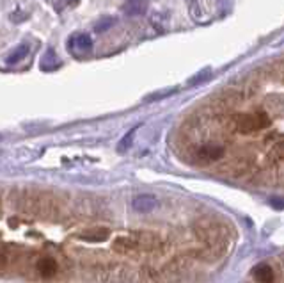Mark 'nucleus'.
I'll return each mask as SVG.
<instances>
[{"instance_id":"1","label":"nucleus","mask_w":284,"mask_h":283,"mask_svg":"<svg viewBox=\"0 0 284 283\" xmlns=\"http://www.w3.org/2000/svg\"><path fill=\"white\" fill-rule=\"evenodd\" d=\"M270 125V118L265 113H256V114H242L236 118L234 126H236L238 132L242 134H252L257 130H263Z\"/></svg>"},{"instance_id":"2","label":"nucleus","mask_w":284,"mask_h":283,"mask_svg":"<svg viewBox=\"0 0 284 283\" xmlns=\"http://www.w3.org/2000/svg\"><path fill=\"white\" fill-rule=\"evenodd\" d=\"M156 244V241L153 239L151 235H142V237H137V235H128V237H119L117 241L114 243V246L117 249H121V251H135V249H140V248H153V246Z\"/></svg>"},{"instance_id":"3","label":"nucleus","mask_w":284,"mask_h":283,"mask_svg":"<svg viewBox=\"0 0 284 283\" xmlns=\"http://www.w3.org/2000/svg\"><path fill=\"white\" fill-rule=\"evenodd\" d=\"M68 45H69V50L77 52V54H85V52H89L92 48V39L89 34H84V32H82V34L71 36Z\"/></svg>"},{"instance_id":"4","label":"nucleus","mask_w":284,"mask_h":283,"mask_svg":"<svg viewBox=\"0 0 284 283\" xmlns=\"http://www.w3.org/2000/svg\"><path fill=\"white\" fill-rule=\"evenodd\" d=\"M222 155H224V148L215 146V144H206V146L197 150L199 161H204V162H215L219 159H222Z\"/></svg>"},{"instance_id":"5","label":"nucleus","mask_w":284,"mask_h":283,"mask_svg":"<svg viewBox=\"0 0 284 283\" xmlns=\"http://www.w3.org/2000/svg\"><path fill=\"white\" fill-rule=\"evenodd\" d=\"M110 232L107 228H91V230H85L78 235L80 241H85V243H103V241L108 239Z\"/></svg>"},{"instance_id":"6","label":"nucleus","mask_w":284,"mask_h":283,"mask_svg":"<svg viewBox=\"0 0 284 283\" xmlns=\"http://www.w3.org/2000/svg\"><path fill=\"white\" fill-rule=\"evenodd\" d=\"M132 205L137 212H151L153 208H156L158 200L151 194H140V196H137V198H133Z\"/></svg>"},{"instance_id":"7","label":"nucleus","mask_w":284,"mask_h":283,"mask_svg":"<svg viewBox=\"0 0 284 283\" xmlns=\"http://www.w3.org/2000/svg\"><path fill=\"white\" fill-rule=\"evenodd\" d=\"M252 278L256 280L257 283H274V269H272L270 266H267V264H259V266H256L252 269Z\"/></svg>"},{"instance_id":"8","label":"nucleus","mask_w":284,"mask_h":283,"mask_svg":"<svg viewBox=\"0 0 284 283\" xmlns=\"http://www.w3.org/2000/svg\"><path fill=\"white\" fill-rule=\"evenodd\" d=\"M149 0H126L125 4V13L128 16H139L148 11Z\"/></svg>"},{"instance_id":"9","label":"nucleus","mask_w":284,"mask_h":283,"mask_svg":"<svg viewBox=\"0 0 284 283\" xmlns=\"http://www.w3.org/2000/svg\"><path fill=\"white\" fill-rule=\"evenodd\" d=\"M55 68H59V57L54 52V48H48L41 57V70L43 72H54Z\"/></svg>"},{"instance_id":"10","label":"nucleus","mask_w":284,"mask_h":283,"mask_svg":"<svg viewBox=\"0 0 284 283\" xmlns=\"http://www.w3.org/2000/svg\"><path fill=\"white\" fill-rule=\"evenodd\" d=\"M37 269L43 276H54L57 273V262L54 258H43L37 264Z\"/></svg>"},{"instance_id":"11","label":"nucleus","mask_w":284,"mask_h":283,"mask_svg":"<svg viewBox=\"0 0 284 283\" xmlns=\"http://www.w3.org/2000/svg\"><path fill=\"white\" fill-rule=\"evenodd\" d=\"M27 54H29V45H20V47H16L9 54V57H7V64H14V62H20L21 59L27 57Z\"/></svg>"},{"instance_id":"12","label":"nucleus","mask_w":284,"mask_h":283,"mask_svg":"<svg viewBox=\"0 0 284 283\" xmlns=\"http://www.w3.org/2000/svg\"><path fill=\"white\" fill-rule=\"evenodd\" d=\"M135 132H137V126H135V128L130 130V132L126 134V136L123 137L121 141H119V144H117V151H119V154H125V151L128 150L130 146H132L133 137H135Z\"/></svg>"},{"instance_id":"13","label":"nucleus","mask_w":284,"mask_h":283,"mask_svg":"<svg viewBox=\"0 0 284 283\" xmlns=\"http://www.w3.org/2000/svg\"><path fill=\"white\" fill-rule=\"evenodd\" d=\"M114 24H115L114 18H110V16L102 18V20H100L98 24L94 25V32H98V34H102V32H107L110 27H114Z\"/></svg>"},{"instance_id":"14","label":"nucleus","mask_w":284,"mask_h":283,"mask_svg":"<svg viewBox=\"0 0 284 283\" xmlns=\"http://www.w3.org/2000/svg\"><path fill=\"white\" fill-rule=\"evenodd\" d=\"M186 7H188V13L192 14L194 20H199L201 18V4L199 0H185Z\"/></svg>"},{"instance_id":"15","label":"nucleus","mask_w":284,"mask_h":283,"mask_svg":"<svg viewBox=\"0 0 284 283\" xmlns=\"http://www.w3.org/2000/svg\"><path fill=\"white\" fill-rule=\"evenodd\" d=\"M272 155H274L275 159H279V161H284V141L274 144V148H272Z\"/></svg>"},{"instance_id":"16","label":"nucleus","mask_w":284,"mask_h":283,"mask_svg":"<svg viewBox=\"0 0 284 283\" xmlns=\"http://www.w3.org/2000/svg\"><path fill=\"white\" fill-rule=\"evenodd\" d=\"M270 203L274 205L275 208H279V210H282L284 208V198H272Z\"/></svg>"},{"instance_id":"17","label":"nucleus","mask_w":284,"mask_h":283,"mask_svg":"<svg viewBox=\"0 0 284 283\" xmlns=\"http://www.w3.org/2000/svg\"><path fill=\"white\" fill-rule=\"evenodd\" d=\"M208 73H210V72H208V70H206V72H204V73H199V77H196V79L190 80V84H197V82H199V80H206V79H208Z\"/></svg>"}]
</instances>
